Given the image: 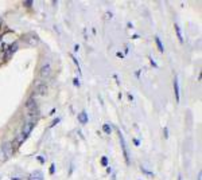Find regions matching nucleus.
<instances>
[{"label": "nucleus", "mask_w": 202, "mask_h": 180, "mask_svg": "<svg viewBox=\"0 0 202 180\" xmlns=\"http://www.w3.org/2000/svg\"><path fill=\"white\" fill-rule=\"evenodd\" d=\"M101 164L104 165V167H108V159H106V157H102V159H101Z\"/></svg>", "instance_id": "obj_17"}, {"label": "nucleus", "mask_w": 202, "mask_h": 180, "mask_svg": "<svg viewBox=\"0 0 202 180\" xmlns=\"http://www.w3.org/2000/svg\"><path fill=\"white\" fill-rule=\"evenodd\" d=\"M28 180H43V173L41 171H35V172L30 173Z\"/></svg>", "instance_id": "obj_9"}, {"label": "nucleus", "mask_w": 202, "mask_h": 180, "mask_svg": "<svg viewBox=\"0 0 202 180\" xmlns=\"http://www.w3.org/2000/svg\"><path fill=\"white\" fill-rule=\"evenodd\" d=\"M179 180H182V179H181V177H179Z\"/></svg>", "instance_id": "obj_30"}, {"label": "nucleus", "mask_w": 202, "mask_h": 180, "mask_svg": "<svg viewBox=\"0 0 202 180\" xmlns=\"http://www.w3.org/2000/svg\"><path fill=\"white\" fill-rule=\"evenodd\" d=\"M119 138H120L121 149H123V153H124L125 161H127V164H129V153H128V149H127V144H125L124 136H123V134H121V132H120V130H119Z\"/></svg>", "instance_id": "obj_2"}, {"label": "nucleus", "mask_w": 202, "mask_h": 180, "mask_svg": "<svg viewBox=\"0 0 202 180\" xmlns=\"http://www.w3.org/2000/svg\"><path fill=\"white\" fill-rule=\"evenodd\" d=\"M1 149L4 151V153H5V156L10 159V157L14 155V148H12V144L10 142V141H7V142H4V144H1Z\"/></svg>", "instance_id": "obj_5"}, {"label": "nucleus", "mask_w": 202, "mask_h": 180, "mask_svg": "<svg viewBox=\"0 0 202 180\" xmlns=\"http://www.w3.org/2000/svg\"><path fill=\"white\" fill-rule=\"evenodd\" d=\"M78 48H80V47H78V44H76V46H74V51H78Z\"/></svg>", "instance_id": "obj_27"}, {"label": "nucleus", "mask_w": 202, "mask_h": 180, "mask_svg": "<svg viewBox=\"0 0 202 180\" xmlns=\"http://www.w3.org/2000/svg\"><path fill=\"white\" fill-rule=\"evenodd\" d=\"M35 125H36V120H27V121L24 122L23 129H22V132H20V134H22V137H23V140H27V137L30 136V133L32 132V129H34Z\"/></svg>", "instance_id": "obj_1"}, {"label": "nucleus", "mask_w": 202, "mask_h": 180, "mask_svg": "<svg viewBox=\"0 0 202 180\" xmlns=\"http://www.w3.org/2000/svg\"><path fill=\"white\" fill-rule=\"evenodd\" d=\"M73 81H74V85H76V86H80V81H78V78H74Z\"/></svg>", "instance_id": "obj_24"}, {"label": "nucleus", "mask_w": 202, "mask_h": 180, "mask_svg": "<svg viewBox=\"0 0 202 180\" xmlns=\"http://www.w3.org/2000/svg\"><path fill=\"white\" fill-rule=\"evenodd\" d=\"M18 43H12V44H10V46L5 48V52H4V55H5V59H10L12 57V54L15 52L16 50H18Z\"/></svg>", "instance_id": "obj_6"}, {"label": "nucleus", "mask_w": 202, "mask_h": 180, "mask_svg": "<svg viewBox=\"0 0 202 180\" xmlns=\"http://www.w3.org/2000/svg\"><path fill=\"white\" fill-rule=\"evenodd\" d=\"M102 130H104L106 134H111V132H112V128H111V125H109V124H104V125H102Z\"/></svg>", "instance_id": "obj_15"}, {"label": "nucleus", "mask_w": 202, "mask_h": 180, "mask_svg": "<svg viewBox=\"0 0 202 180\" xmlns=\"http://www.w3.org/2000/svg\"><path fill=\"white\" fill-rule=\"evenodd\" d=\"M142 172H144L146 175H152V172L151 171H148V169H146L144 167H142Z\"/></svg>", "instance_id": "obj_19"}, {"label": "nucleus", "mask_w": 202, "mask_h": 180, "mask_svg": "<svg viewBox=\"0 0 202 180\" xmlns=\"http://www.w3.org/2000/svg\"><path fill=\"white\" fill-rule=\"evenodd\" d=\"M23 137H22V134H18V136L15 137V140L14 141H11V144H12V148H14V151H15V149H18L20 147V145H22V142H23Z\"/></svg>", "instance_id": "obj_8"}, {"label": "nucleus", "mask_w": 202, "mask_h": 180, "mask_svg": "<svg viewBox=\"0 0 202 180\" xmlns=\"http://www.w3.org/2000/svg\"><path fill=\"white\" fill-rule=\"evenodd\" d=\"M34 93H35V95H45L47 93V85L43 82L36 83L34 87Z\"/></svg>", "instance_id": "obj_3"}, {"label": "nucleus", "mask_w": 202, "mask_h": 180, "mask_svg": "<svg viewBox=\"0 0 202 180\" xmlns=\"http://www.w3.org/2000/svg\"><path fill=\"white\" fill-rule=\"evenodd\" d=\"M155 42H156V46H158V48H159L160 52H164V47H163V44H162V42H160L159 36H155Z\"/></svg>", "instance_id": "obj_14"}, {"label": "nucleus", "mask_w": 202, "mask_h": 180, "mask_svg": "<svg viewBox=\"0 0 202 180\" xmlns=\"http://www.w3.org/2000/svg\"><path fill=\"white\" fill-rule=\"evenodd\" d=\"M117 57H119V58H123V57H124V55L121 54V52H117Z\"/></svg>", "instance_id": "obj_26"}, {"label": "nucleus", "mask_w": 202, "mask_h": 180, "mask_svg": "<svg viewBox=\"0 0 202 180\" xmlns=\"http://www.w3.org/2000/svg\"><path fill=\"white\" fill-rule=\"evenodd\" d=\"M163 133H164V138H168V129L167 128H164L163 129Z\"/></svg>", "instance_id": "obj_21"}, {"label": "nucleus", "mask_w": 202, "mask_h": 180, "mask_svg": "<svg viewBox=\"0 0 202 180\" xmlns=\"http://www.w3.org/2000/svg\"><path fill=\"white\" fill-rule=\"evenodd\" d=\"M150 61H151V65H152V66H154V67H158V65H156V62H155V61H154V59L151 58V57H150Z\"/></svg>", "instance_id": "obj_22"}, {"label": "nucleus", "mask_w": 202, "mask_h": 180, "mask_svg": "<svg viewBox=\"0 0 202 180\" xmlns=\"http://www.w3.org/2000/svg\"><path fill=\"white\" fill-rule=\"evenodd\" d=\"M35 108H38V104H36V100H35L34 97L28 98V100H27V102H26V109H27V112H28V110H32V109H35Z\"/></svg>", "instance_id": "obj_7"}, {"label": "nucleus", "mask_w": 202, "mask_h": 180, "mask_svg": "<svg viewBox=\"0 0 202 180\" xmlns=\"http://www.w3.org/2000/svg\"><path fill=\"white\" fill-rule=\"evenodd\" d=\"M1 26H3V22H1V19H0V28H1Z\"/></svg>", "instance_id": "obj_28"}, {"label": "nucleus", "mask_w": 202, "mask_h": 180, "mask_svg": "<svg viewBox=\"0 0 202 180\" xmlns=\"http://www.w3.org/2000/svg\"><path fill=\"white\" fill-rule=\"evenodd\" d=\"M58 122H59V118H55L54 121H53V122H51V124H50V128H53V126H54V125H57Z\"/></svg>", "instance_id": "obj_20"}, {"label": "nucleus", "mask_w": 202, "mask_h": 180, "mask_svg": "<svg viewBox=\"0 0 202 180\" xmlns=\"http://www.w3.org/2000/svg\"><path fill=\"white\" fill-rule=\"evenodd\" d=\"M174 93H175V100L177 102H179V82H178V77L174 78Z\"/></svg>", "instance_id": "obj_10"}, {"label": "nucleus", "mask_w": 202, "mask_h": 180, "mask_svg": "<svg viewBox=\"0 0 202 180\" xmlns=\"http://www.w3.org/2000/svg\"><path fill=\"white\" fill-rule=\"evenodd\" d=\"M198 180H201V172L198 173Z\"/></svg>", "instance_id": "obj_29"}, {"label": "nucleus", "mask_w": 202, "mask_h": 180, "mask_svg": "<svg viewBox=\"0 0 202 180\" xmlns=\"http://www.w3.org/2000/svg\"><path fill=\"white\" fill-rule=\"evenodd\" d=\"M133 142H135V145H137V147H139V144H140V141L137 140V138H135V140H133Z\"/></svg>", "instance_id": "obj_25"}, {"label": "nucleus", "mask_w": 202, "mask_h": 180, "mask_svg": "<svg viewBox=\"0 0 202 180\" xmlns=\"http://www.w3.org/2000/svg\"><path fill=\"white\" fill-rule=\"evenodd\" d=\"M175 32H177V36H178L179 42H183V36H182V32H181V28H179V26L177 23H175Z\"/></svg>", "instance_id": "obj_13"}, {"label": "nucleus", "mask_w": 202, "mask_h": 180, "mask_svg": "<svg viewBox=\"0 0 202 180\" xmlns=\"http://www.w3.org/2000/svg\"><path fill=\"white\" fill-rule=\"evenodd\" d=\"M78 121H80V124H86L88 122V114H86V112L78 113Z\"/></svg>", "instance_id": "obj_11"}, {"label": "nucleus", "mask_w": 202, "mask_h": 180, "mask_svg": "<svg viewBox=\"0 0 202 180\" xmlns=\"http://www.w3.org/2000/svg\"><path fill=\"white\" fill-rule=\"evenodd\" d=\"M5 160H8V157L5 156L4 151L1 149V147H0V161H5Z\"/></svg>", "instance_id": "obj_16"}, {"label": "nucleus", "mask_w": 202, "mask_h": 180, "mask_svg": "<svg viewBox=\"0 0 202 180\" xmlns=\"http://www.w3.org/2000/svg\"><path fill=\"white\" fill-rule=\"evenodd\" d=\"M26 40H27L30 44H32V46L38 44V42H39L38 35H36V34H31V38H26Z\"/></svg>", "instance_id": "obj_12"}, {"label": "nucleus", "mask_w": 202, "mask_h": 180, "mask_svg": "<svg viewBox=\"0 0 202 180\" xmlns=\"http://www.w3.org/2000/svg\"><path fill=\"white\" fill-rule=\"evenodd\" d=\"M51 74V65L49 62L45 63V65H42V67H41V70H39V75L42 77V78H47V77H50Z\"/></svg>", "instance_id": "obj_4"}, {"label": "nucleus", "mask_w": 202, "mask_h": 180, "mask_svg": "<svg viewBox=\"0 0 202 180\" xmlns=\"http://www.w3.org/2000/svg\"><path fill=\"white\" fill-rule=\"evenodd\" d=\"M54 171H55V165H54V164H51V167H50V173H51V175L54 173Z\"/></svg>", "instance_id": "obj_23"}, {"label": "nucleus", "mask_w": 202, "mask_h": 180, "mask_svg": "<svg viewBox=\"0 0 202 180\" xmlns=\"http://www.w3.org/2000/svg\"><path fill=\"white\" fill-rule=\"evenodd\" d=\"M23 5H26V7H31L32 1H31V0H26V1H23Z\"/></svg>", "instance_id": "obj_18"}]
</instances>
